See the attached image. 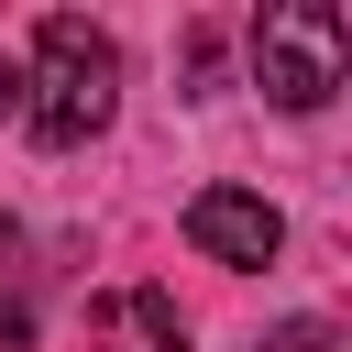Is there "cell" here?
Wrapping results in <instances>:
<instances>
[{
    "mask_svg": "<svg viewBox=\"0 0 352 352\" xmlns=\"http://www.w3.org/2000/svg\"><path fill=\"white\" fill-rule=\"evenodd\" d=\"M110 110H121V44L88 11H44L33 55H22V132L55 143V154H77V143L110 132Z\"/></svg>",
    "mask_w": 352,
    "mask_h": 352,
    "instance_id": "1",
    "label": "cell"
},
{
    "mask_svg": "<svg viewBox=\"0 0 352 352\" xmlns=\"http://www.w3.org/2000/svg\"><path fill=\"white\" fill-rule=\"evenodd\" d=\"M341 77H352V33H341V11L330 0H264L253 11V88L275 99V110H330L341 99Z\"/></svg>",
    "mask_w": 352,
    "mask_h": 352,
    "instance_id": "2",
    "label": "cell"
},
{
    "mask_svg": "<svg viewBox=\"0 0 352 352\" xmlns=\"http://www.w3.org/2000/svg\"><path fill=\"white\" fill-rule=\"evenodd\" d=\"M187 242H198L209 264H231V275H264V264L286 253V209H275L264 187H198V198H187Z\"/></svg>",
    "mask_w": 352,
    "mask_h": 352,
    "instance_id": "3",
    "label": "cell"
},
{
    "mask_svg": "<svg viewBox=\"0 0 352 352\" xmlns=\"http://www.w3.org/2000/svg\"><path fill=\"white\" fill-rule=\"evenodd\" d=\"M88 341L99 352H187V319L165 286H99L88 297Z\"/></svg>",
    "mask_w": 352,
    "mask_h": 352,
    "instance_id": "4",
    "label": "cell"
},
{
    "mask_svg": "<svg viewBox=\"0 0 352 352\" xmlns=\"http://www.w3.org/2000/svg\"><path fill=\"white\" fill-rule=\"evenodd\" d=\"M264 352H341V330L330 319H286V330H264Z\"/></svg>",
    "mask_w": 352,
    "mask_h": 352,
    "instance_id": "5",
    "label": "cell"
},
{
    "mask_svg": "<svg viewBox=\"0 0 352 352\" xmlns=\"http://www.w3.org/2000/svg\"><path fill=\"white\" fill-rule=\"evenodd\" d=\"M0 341H33V308H22L11 286H0Z\"/></svg>",
    "mask_w": 352,
    "mask_h": 352,
    "instance_id": "6",
    "label": "cell"
},
{
    "mask_svg": "<svg viewBox=\"0 0 352 352\" xmlns=\"http://www.w3.org/2000/svg\"><path fill=\"white\" fill-rule=\"evenodd\" d=\"M0 121H22V55H0Z\"/></svg>",
    "mask_w": 352,
    "mask_h": 352,
    "instance_id": "7",
    "label": "cell"
}]
</instances>
